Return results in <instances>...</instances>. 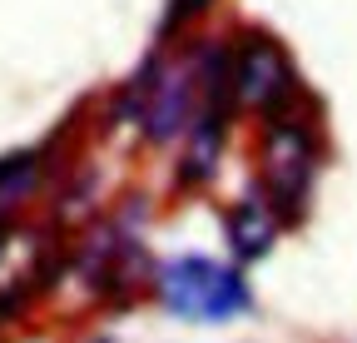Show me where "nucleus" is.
Here are the masks:
<instances>
[{
	"label": "nucleus",
	"instance_id": "nucleus-6",
	"mask_svg": "<svg viewBox=\"0 0 357 343\" xmlns=\"http://www.w3.org/2000/svg\"><path fill=\"white\" fill-rule=\"evenodd\" d=\"M213 6V0H169V15H164V30H174V25H184V20H194V15H204Z\"/></svg>",
	"mask_w": 357,
	"mask_h": 343
},
{
	"label": "nucleus",
	"instance_id": "nucleus-3",
	"mask_svg": "<svg viewBox=\"0 0 357 343\" xmlns=\"http://www.w3.org/2000/svg\"><path fill=\"white\" fill-rule=\"evenodd\" d=\"M194 70L189 65H149L139 80L129 85L124 110L139 119L149 140H174L189 124V100H194Z\"/></svg>",
	"mask_w": 357,
	"mask_h": 343
},
{
	"label": "nucleus",
	"instance_id": "nucleus-2",
	"mask_svg": "<svg viewBox=\"0 0 357 343\" xmlns=\"http://www.w3.org/2000/svg\"><path fill=\"white\" fill-rule=\"evenodd\" d=\"M234 90L243 105L273 119L288 115V105L298 100V70L273 35H243V45L234 50Z\"/></svg>",
	"mask_w": 357,
	"mask_h": 343
},
{
	"label": "nucleus",
	"instance_id": "nucleus-5",
	"mask_svg": "<svg viewBox=\"0 0 357 343\" xmlns=\"http://www.w3.org/2000/svg\"><path fill=\"white\" fill-rule=\"evenodd\" d=\"M273 234H278V219H273V204H263L258 194L238 199V209L229 214V244L234 254L248 264V259H263L273 249Z\"/></svg>",
	"mask_w": 357,
	"mask_h": 343
},
{
	"label": "nucleus",
	"instance_id": "nucleus-4",
	"mask_svg": "<svg viewBox=\"0 0 357 343\" xmlns=\"http://www.w3.org/2000/svg\"><path fill=\"white\" fill-rule=\"evenodd\" d=\"M263 175H268V189L283 209V219H298L303 214V199H307V184H312V140L303 124H293L288 115L273 119L268 130V145H263Z\"/></svg>",
	"mask_w": 357,
	"mask_h": 343
},
{
	"label": "nucleus",
	"instance_id": "nucleus-1",
	"mask_svg": "<svg viewBox=\"0 0 357 343\" xmlns=\"http://www.w3.org/2000/svg\"><path fill=\"white\" fill-rule=\"evenodd\" d=\"M159 298L178 319L223 323L248 309V284L238 279V269H223L213 259H174L159 269Z\"/></svg>",
	"mask_w": 357,
	"mask_h": 343
},
{
	"label": "nucleus",
	"instance_id": "nucleus-7",
	"mask_svg": "<svg viewBox=\"0 0 357 343\" xmlns=\"http://www.w3.org/2000/svg\"><path fill=\"white\" fill-rule=\"evenodd\" d=\"M95 343H100V338H95Z\"/></svg>",
	"mask_w": 357,
	"mask_h": 343
}]
</instances>
